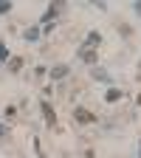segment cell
Returning a JSON list of instances; mask_svg holds the SVG:
<instances>
[{
    "label": "cell",
    "instance_id": "obj_1",
    "mask_svg": "<svg viewBox=\"0 0 141 158\" xmlns=\"http://www.w3.org/2000/svg\"><path fill=\"white\" fill-rule=\"evenodd\" d=\"M73 122H76V124H93L96 116H93L88 107H76V110H73Z\"/></svg>",
    "mask_w": 141,
    "mask_h": 158
},
{
    "label": "cell",
    "instance_id": "obj_2",
    "mask_svg": "<svg viewBox=\"0 0 141 158\" xmlns=\"http://www.w3.org/2000/svg\"><path fill=\"white\" fill-rule=\"evenodd\" d=\"M79 59H82V62H88L90 68H96V59H99V54H96V48L82 45V48H79Z\"/></svg>",
    "mask_w": 141,
    "mask_h": 158
},
{
    "label": "cell",
    "instance_id": "obj_3",
    "mask_svg": "<svg viewBox=\"0 0 141 158\" xmlns=\"http://www.w3.org/2000/svg\"><path fill=\"white\" fill-rule=\"evenodd\" d=\"M39 110H43V118L48 122V127H56V113H54V107H51V105L45 102V99L39 102Z\"/></svg>",
    "mask_w": 141,
    "mask_h": 158
},
{
    "label": "cell",
    "instance_id": "obj_4",
    "mask_svg": "<svg viewBox=\"0 0 141 158\" xmlns=\"http://www.w3.org/2000/svg\"><path fill=\"white\" fill-rule=\"evenodd\" d=\"M90 76L96 79V82H113V76H110L105 68H99V65H96V68H90Z\"/></svg>",
    "mask_w": 141,
    "mask_h": 158
},
{
    "label": "cell",
    "instance_id": "obj_5",
    "mask_svg": "<svg viewBox=\"0 0 141 158\" xmlns=\"http://www.w3.org/2000/svg\"><path fill=\"white\" fill-rule=\"evenodd\" d=\"M122 96H124V90H122V88H107V93H105V102H107V105H113V102H118Z\"/></svg>",
    "mask_w": 141,
    "mask_h": 158
},
{
    "label": "cell",
    "instance_id": "obj_6",
    "mask_svg": "<svg viewBox=\"0 0 141 158\" xmlns=\"http://www.w3.org/2000/svg\"><path fill=\"white\" fill-rule=\"evenodd\" d=\"M68 71H71L68 65H54V68L48 71V76H51V79H65V76H68Z\"/></svg>",
    "mask_w": 141,
    "mask_h": 158
},
{
    "label": "cell",
    "instance_id": "obj_7",
    "mask_svg": "<svg viewBox=\"0 0 141 158\" xmlns=\"http://www.w3.org/2000/svg\"><path fill=\"white\" fill-rule=\"evenodd\" d=\"M99 43H102V34H99V31H90V34L85 37V45H88V48H93V45H99Z\"/></svg>",
    "mask_w": 141,
    "mask_h": 158
},
{
    "label": "cell",
    "instance_id": "obj_8",
    "mask_svg": "<svg viewBox=\"0 0 141 158\" xmlns=\"http://www.w3.org/2000/svg\"><path fill=\"white\" fill-rule=\"evenodd\" d=\"M39 34H43V31H39V28H26V40H28V43H37V40H39Z\"/></svg>",
    "mask_w": 141,
    "mask_h": 158
},
{
    "label": "cell",
    "instance_id": "obj_9",
    "mask_svg": "<svg viewBox=\"0 0 141 158\" xmlns=\"http://www.w3.org/2000/svg\"><path fill=\"white\" fill-rule=\"evenodd\" d=\"M20 68H23V59H20V56H11V59H9V71H11V73H17Z\"/></svg>",
    "mask_w": 141,
    "mask_h": 158
},
{
    "label": "cell",
    "instance_id": "obj_10",
    "mask_svg": "<svg viewBox=\"0 0 141 158\" xmlns=\"http://www.w3.org/2000/svg\"><path fill=\"white\" fill-rule=\"evenodd\" d=\"M9 48H6V43H0V62H9Z\"/></svg>",
    "mask_w": 141,
    "mask_h": 158
},
{
    "label": "cell",
    "instance_id": "obj_11",
    "mask_svg": "<svg viewBox=\"0 0 141 158\" xmlns=\"http://www.w3.org/2000/svg\"><path fill=\"white\" fill-rule=\"evenodd\" d=\"M11 11V3H9V0H0V14H9Z\"/></svg>",
    "mask_w": 141,
    "mask_h": 158
},
{
    "label": "cell",
    "instance_id": "obj_12",
    "mask_svg": "<svg viewBox=\"0 0 141 158\" xmlns=\"http://www.w3.org/2000/svg\"><path fill=\"white\" fill-rule=\"evenodd\" d=\"M3 138H9V127H6L3 122H0V141H3Z\"/></svg>",
    "mask_w": 141,
    "mask_h": 158
},
{
    "label": "cell",
    "instance_id": "obj_13",
    "mask_svg": "<svg viewBox=\"0 0 141 158\" xmlns=\"http://www.w3.org/2000/svg\"><path fill=\"white\" fill-rule=\"evenodd\" d=\"M133 11H135V14L141 17V0H135V3H133Z\"/></svg>",
    "mask_w": 141,
    "mask_h": 158
},
{
    "label": "cell",
    "instance_id": "obj_14",
    "mask_svg": "<svg viewBox=\"0 0 141 158\" xmlns=\"http://www.w3.org/2000/svg\"><path fill=\"white\" fill-rule=\"evenodd\" d=\"M82 158H96V152H93V150H88V152H85Z\"/></svg>",
    "mask_w": 141,
    "mask_h": 158
},
{
    "label": "cell",
    "instance_id": "obj_15",
    "mask_svg": "<svg viewBox=\"0 0 141 158\" xmlns=\"http://www.w3.org/2000/svg\"><path fill=\"white\" fill-rule=\"evenodd\" d=\"M135 105H138V107H141V93H138V99H135Z\"/></svg>",
    "mask_w": 141,
    "mask_h": 158
},
{
    "label": "cell",
    "instance_id": "obj_16",
    "mask_svg": "<svg viewBox=\"0 0 141 158\" xmlns=\"http://www.w3.org/2000/svg\"><path fill=\"white\" fill-rule=\"evenodd\" d=\"M37 158H45V155H43V152H37Z\"/></svg>",
    "mask_w": 141,
    "mask_h": 158
},
{
    "label": "cell",
    "instance_id": "obj_17",
    "mask_svg": "<svg viewBox=\"0 0 141 158\" xmlns=\"http://www.w3.org/2000/svg\"><path fill=\"white\" fill-rule=\"evenodd\" d=\"M138 144H141V141H138ZM138 158H141V152H138Z\"/></svg>",
    "mask_w": 141,
    "mask_h": 158
}]
</instances>
